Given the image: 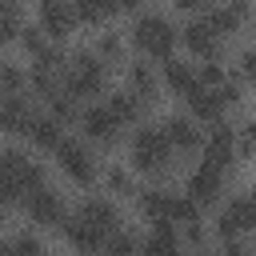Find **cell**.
Returning a JSON list of instances; mask_svg holds the SVG:
<instances>
[{"label": "cell", "instance_id": "1", "mask_svg": "<svg viewBox=\"0 0 256 256\" xmlns=\"http://www.w3.org/2000/svg\"><path fill=\"white\" fill-rule=\"evenodd\" d=\"M40 188H44V168L32 164L24 152L8 148V152L0 156V192H4V200H8V204L28 200V196L40 192Z\"/></svg>", "mask_w": 256, "mask_h": 256}, {"label": "cell", "instance_id": "2", "mask_svg": "<svg viewBox=\"0 0 256 256\" xmlns=\"http://www.w3.org/2000/svg\"><path fill=\"white\" fill-rule=\"evenodd\" d=\"M72 96H96L104 88V64H100V52H76L64 80H60Z\"/></svg>", "mask_w": 256, "mask_h": 256}, {"label": "cell", "instance_id": "3", "mask_svg": "<svg viewBox=\"0 0 256 256\" xmlns=\"http://www.w3.org/2000/svg\"><path fill=\"white\" fill-rule=\"evenodd\" d=\"M168 152H172V140L164 136V128H140L132 136V164L140 172H160L168 168Z\"/></svg>", "mask_w": 256, "mask_h": 256}, {"label": "cell", "instance_id": "4", "mask_svg": "<svg viewBox=\"0 0 256 256\" xmlns=\"http://www.w3.org/2000/svg\"><path fill=\"white\" fill-rule=\"evenodd\" d=\"M132 40H136V48H144L148 56H172V44H176V32H172V24L164 20V16H140L136 20V28H132Z\"/></svg>", "mask_w": 256, "mask_h": 256}, {"label": "cell", "instance_id": "5", "mask_svg": "<svg viewBox=\"0 0 256 256\" xmlns=\"http://www.w3.org/2000/svg\"><path fill=\"white\" fill-rule=\"evenodd\" d=\"M184 100L192 104V116H200V120H216L224 108L236 104V84H228V80H224V84H212V88L200 84V88L188 92Z\"/></svg>", "mask_w": 256, "mask_h": 256}, {"label": "cell", "instance_id": "6", "mask_svg": "<svg viewBox=\"0 0 256 256\" xmlns=\"http://www.w3.org/2000/svg\"><path fill=\"white\" fill-rule=\"evenodd\" d=\"M248 228H256V200H252V196L228 200V208H224L220 220H216V232H220V236H236V232H248Z\"/></svg>", "mask_w": 256, "mask_h": 256}, {"label": "cell", "instance_id": "7", "mask_svg": "<svg viewBox=\"0 0 256 256\" xmlns=\"http://www.w3.org/2000/svg\"><path fill=\"white\" fill-rule=\"evenodd\" d=\"M80 120H84V136H88V140H96V144H116V136H120V128H124V124H120V116H116L108 104L88 108Z\"/></svg>", "mask_w": 256, "mask_h": 256}, {"label": "cell", "instance_id": "8", "mask_svg": "<svg viewBox=\"0 0 256 256\" xmlns=\"http://www.w3.org/2000/svg\"><path fill=\"white\" fill-rule=\"evenodd\" d=\"M56 160H60V168H64L76 184H92V180H96V160H92L76 140H64V144L56 148Z\"/></svg>", "mask_w": 256, "mask_h": 256}, {"label": "cell", "instance_id": "9", "mask_svg": "<svg viewBox=\"0 0 256 256\" xmlns=\"http://www.w3.org/2000/svg\"><path fill=\"white\" fill-rule=\"evenodd\" d=\"M220 192H224V168L200 164V168L188 176V196H192L196 204H212Z\"/></svg>", "mask_w": 256, "mask_h": 256}, {"label": "cell", "instance_id": "10", "mask_svg": "<svg viewBox=\"0 0 256 256\" xmlns=\"http://www.w3.org/2000/svg\"><path fill=\"white\" fill-rule=\"evenodd\" d=\"M24 208H28V216L36 220V224H52V228H60L68 216H64V204H60V196L56 192H48V188H40V192H32L28 200H24Z\"/></svg>", "mask_w": 256, "mask_h": 256}, {"label": "cell", "instance_id": "11", "mask_svg": "<svg viewBox=\"0 0 256 256\" xmlns=\"http://www.w3.org/2000/svg\"><path fill=\"white\" fill-rule=\"evenodd\" d=\"M232 156H236V132H232L228 124H216L212 136H208V144H204V164H212V168H228Z\"/></svg>", "mask_w": 256, "mask_h": 256}, {"label": "cell", "instance_id": "12", "mask_svg": "<svg viewBox=\"0 0 256 256\" xmlns=\"http://www.w3.org/2000/svg\"><path fill=\"white\" fill-rule=\"evenodd\" d=\"M60 232L68 236V244H76L80 252H96V248H104L108 240H104V232L100 228H92L84 216H68L64 224H60Z\"/></svg>", "mask_w": 256, "mask_h": 256}, {"label": "cell", "instance_id": "13", "mask_svg": "<svg viewBox=\"0 0 256 256\" xmlns=\"http://www.w3.org/2000/svg\"><path fill=\"white\" fill-rule=\"evenodd\" d=\"M184 44L196 52V56H204V60H212L216 52H220V32L208 24V20H192L188 28H184Z\"/></svg>", "mask_w": 256, "mask_h": 256}, {"label": "cell", "instance_id": "14", "mask_svg": "<svg viewBox=\"0 0 256 256\" xmlns=\"http://www.w3.org/2000/svg\"><path fill=\"white\" fill-rule=\"evenodd\" d=\"M72 20H76L72 0H40V24H44V32L64 36V32L72 28Z\"/></svg>", "mask_w": 256, "mask_h": 256}, {"label": "cell", "instance_id": "15", "mask_svg": "<svg viewBox=\"0 0 256 256\" xmlns=\"http://www.w3.org/2000/svg\"><path fill=\"white\" fill-rule=\"evenodd\" d=\"M248 16V0H224L220 8H212L208 12V24L220 32V36H228V32H236L240 28V20Z\"/></svg>", "mask_w": 256, "mask_h": 256}, {"label": "cell", "instance_id": "16", "mask_svg": "<svg viewBox=\"0 0 256 256\" xmlns=\"http://www.w3.org/2000/svg\"><path fill=\"white\" fill-rule=\"evenodd\" d=\"M140 208H144V216H152L156 224H172L176 196H172V192H164V188H148V192L140 196Z\"/></svg>", "mask_w": 256, "mask_h": 256}, {"label": "cell", "instance_id": "17", "mask_svg": "<svg viewBox=\"0 0 256 256\" xmlns=\"http://www.w3.org/2000/svg\"><path fill=\"white\" fill-rule=\"evenodd\" d=\"M164 80H168V88H176L180 96H188V92L200 88V72H196L192 64H184V60H168V64H164Z\"/></svg>", "mask_w": 256, "mask_h": 256}, {"label": "cell", "instance_id": "18", "mask_svg": "<svg viewBox=\"0 0 256 256\" xmlns=\"http://www.w3.org/2000/svg\"><path fill=\"white\" fill-rule=\"evenodd\" d=\"M0 116H4V128H8V132H28V124H32L36 112H32L28 100L16 92V96H4V112H0Z\"/></svg>", "mask_w": 256, "mask_h": 256}, {"label": "cell", "instance_id": "19", "mask_svg": "<svg viewBox=\"0 0 256 256\" xmlns=\"http://www.w3.org/2000/svg\"><path fill=\"white\" fill-rule=\"evenodd\" d=\"M76 216H84V220H88L92 228H100L104 236H108V232L116 228V220H120V216H116V208H112L108 200H84Z\"/></svg>", "mask_w": 256, "mask_h": 256}, {"label": "cell", "instance_id": "20", "mask_svg": "<svg viewBox=\"0 0 256 256\" xmlns=\"http://www.w3.org/2000/svg\"><path fill=\"white\" fill-rule=\"evenodd\" d=\"M28 136H32V144H40V148H60V144H64L60 120H56V116H32Z\"/></svg>", "mask_w": 256, "mask_h": 256}, {"label": "cell", "instance_id": "21", "mask_svg": "<svg viewBox=\"0 0 256 256\" xmlns=\"http://www.w3.org/2000/svg\"><path fill=\"white\" fill-rule=\"evenodd\" d=\"M144 256H180V240L172 224H156V232L144 240Z\"/></svg>", "mask_w": 256, "mask_h": 256}, {"label": "cell", "instance_id": "22", "mask_svg": "<svg viewBox=\"0 0 256 256\" xmlns=\"http://www.w3.org/2000/svg\"><path fill=\"white\" fill-rule=\"evenodd\" d=\"M164 136L172 140V148H196V144H200V132H196V124H192L188 116H172V120L164 124Z\"/></svg>", "mask_w": 256, "mask_h": 256}, {"label": "cell", "instance_id": "23", "mask_svg": "<svg viewBox=\"0 0 256 256\" xmlns=\"http://www.w3.org/2000/svg\"><path fill=\"white\" fill-rule=\"evenodd\" d=\"M108 108L120 116V124H128V120H136V116H140V96H136L132 88L112 92V96H108Z\"/></svg>", "mask_w": 256, "mask_h": 256}, {"label": "cell", "instance_id": "24", "mask_svg": "<svg viewBox=\"0 0 256 256\" xmlns=\"http://www.w3.org/2000/svg\"><path fill=\"white\" fill-rule=\"evenodd\" d=\"M128 88H132L140 100H148V96L156 92V72H152L148 64H132V72H128Z\"/></svg>", "mask_w": 256, "mask_h": 256}, {"label": "cell", "instance_id": "25", "mask_svg": "<svg viewBox=\"0 0 256 256\" xmlns=\"http://www.w3.org/2000/svg\"><path fill=\"white\" fill-rule=\"evenodd\" d=\"M72 8H76V20L96 24V20H104L112 12V0H72Z\"/></svg>", "mask_w": 256, "mask_h": 256}, {"label": "cell", "instance_id": "26", "mask_svg": "<svg viewBox=\"0 0 256 256\" xmlns=\"http://www.w3.org/2000/svg\"><path fill=\"white\" fill-rule=\"evenodd\" d=\"M4 256H44V248H40V240L32 232H24V236H16V240L4 244Z\"/></svg>", "mask_w": 256, "mask_h": 256}, {"label": "cell", "instance_id": "27", "mask_svg": "<svg viewBox=\"0 0 256 256\" xmlns=\"http://www.w3.org/2000/svg\"><path fill=\"white\" fill-rule=\"evenodd\" d=\"M16 32H20V8H16V0H4V12H0V36L12 40Z\"/></svg>", "mask_w": 256, "mask_h": 256}, {"label": "cell", "instance_id": "28", "mask_svg": "<svg viewBox=\"0 0 256 256\" xmlns=\"http://www.w3.org/2000/svg\"><path fill=\"white\" fill-rule=\"evenodd\" d=\"M104 256H136V240L128 232H112L104 244Z\"/></svg>", "mask_w": 256, "mask_h": 256}, {"label": "cell", "instance_id": "29", "mask_svg": "<svg viewBox=\"0 0 256 256\" xmlns=\"http://www.w3.org/2000/svg\"><path fill=\"white\" fill-rule=\"evenodd\" d=\"M196 212H200V204L192 200V196H176V212H172V224H196Z\"/></svg>", "mask_w": 256, "mask_h": 256}, {"label": "cell", "instance_id": "30", "mask_svg": "<svg viewBox=\"0 0 256 256\" xmlns=\"http://www.w3.org/2000/svg\"><path fill=\"white\" fill-rule=\"evenodd\" d=\"M48 104H52V116H56V120H68V116H72V92H68V88L52 92Z\"/></svg>", "mask_w": 256, "mask_h": 256}, {"label": "cell", "instance_id": "31", "mask_svg": "<svg viewBox=\"0 0 256 256\" xmlns=\"http://www.w3.org/2000/svg\"><path fill=\"white\" fill-rule=\"evenodd\" d=\"M0 80H4V96H16L20 84H24V76H20L16 64H4V68H0Z\"/></svg>", "mask_w": 256, "mask_h": 256}, {"label": "cell", "instance_id": "32", "mask_svg": "<svg viewBox=\"0 0 256 256\" xmlns=\"http://www.w3.org/2000/svg\"><path fill=\"white\" fill-rule=\"evenodd\" d=\"M200 84H208V88H212V84H224V68H220V64H212V60H208V64H200Z\"/></svg>", "mask_w": 256, "mask_h": 256}, {"label": "cell", "instance_id": "33", "mask_svg": "<svg viewBox=\"0 0 256 256\" xmlns=\"http://www.w3.org/2000/svg\"><path fill=\"white\" fill-rule=\"evenodd\" d=\"M24 48H28V52H32V60H36L48 44H44V36H40V32H32V28H28V32H24Z\"/></svg>", "mask_w": 256, "mask_h": 256}, {"label": "cell", "instance_id": "34", "mask_svg": "<svg viewBox=\"0 0 256 256\" xmlns=\"http://www.w3.org/2000/svg\"><path fill=\"white\" fill-rule=\"evenodd\" d=\"M240 76H244V80H256V48L240 56Z\"/></svg>", "mask_w": 256, "mask_h": 256}, {"label": "cell", "instance_id": "35", "mask_svg": "<svg viewBox=\"0 0 256 256\" xmlns=\"http://www.w3.org/2000/svg\"><path fill=\"white\" fill-rule=\"evenodd\" d=\"M108 184H112L116 192H132V184H128V176H124L120 168H112V172H108Z\"/></svg>", "mask_w": 256, "mask_h": 256}, {"label": "cell", "instance_id": "36", "mask_svg": "<svg viewBox=\"0 0 256 256\" xmlns=\"http://www.w3.org/2000/svg\"><path fill=\"white\" fill-rule=\"evenodd\" d=\"M240 152H256V124L244 128V136H240Z\"/></svg>", "mask_w": 256, "mask_h": 256}, {"label": "cell", "instance_id": "37", "mask_svg": "<svg viewBox=\"0 0 256 256\" xmlns=\"http://www.w3.org/2000/svg\"><path fill=\"white\" fill-rule=\"evenodd\" d=\"M116 52H120V40L116 36H104L100 40V56H116Z\"/></svg>", "mask_w": 256, "mask_h": 256}, {"label": "cell", "instance_id": "38", "mask_svg": "<svg viewBox=\"0 0 256 256\" xmlns=\"http://www.w3.org/2000/svg\"><path fill=\"white\" fill-rule=\"evenodd\" d=\"M140 0H112V12H132Z\"/></svg>", "mask_w": 256, "mask_h": 256}, {"label": "cell", "instance_id": "39", "mask_svg": "<svg viewBox=\"0 0 256 256\" xmlns=\"http://www.w3.org/2000/svg\"><path fill=\"white\" fill-rule=\"evenodd\" d=\"M184 236H188V244H200V228H196V224H188V228H184Z\"/></svg>", "mask_w": 256, "mask_h": 256}, {"label": "cell", "instance_id": "40", "mask_svg": "<svg viewBox=\"0 0 256 256\" xmlns=\"http://www.w3.org/2000/svg\"><path fill=\"white\" fill-rule=\"evenodd\" d=\"M220 256H244V248H240V244H224V252H220Z\"/></svg>", "mask_w": 256, "mask_h": 256}, {"label": "cell", "instance_id": "41", "mask_svg": "<svg viewBox=\"0 0 256 256\" xmlns=\"http://www.w3.org/2000/svg\"><path fill=\"white\" fill-rule=\"evenodd\" d=\"M172 4H180V8H200V4H208V0H172Z\"/></svg>", "mask_w": 256, "mask_h": 256}, {"label": "cell", "instance_id": "42", "mask_svg": "<svg viewBox=\"0 0 256 256\" xmlns=\"http://www.w3.org/2000/svg\"><path fill=\"white\" fill-rule=\"evenodd\" d=\"M252 200H256V192H252Z\"/></svg>", "mask_w": 256, "mask_h": 256}]
</instances>
